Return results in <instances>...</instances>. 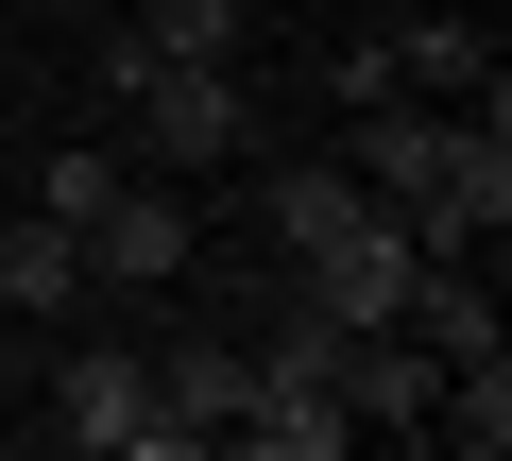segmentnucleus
I'll use <instances>...</instances> for the list:
<instances>
[{
	"label": "nucleus",
	"mask_w": 512,
	"mask_h": 461,
	"mask_svg": "<svg viewBox=\"0 0 512 461\" xmlns=\"http://www.w3.org/2000/svg\"><path fill=\"white\" fill-rule=\"evenodd\" d=\"M103 86H120V120H137V137H154L171 171H222V154L256 137V103H239V69H137V52H120Z\"/></svg>",
	"instance_id": "obj_1"
},
{
	"label": "nucleus",
	"mask_w": 512,
	"mask_h": 461,
	"mask_svg": "<svg viewBox=\"0 0 512 461\" xmlns=\"http://www.w3.org/2000/svg\"><path fill=\"white\" fill-rule=\"evenodd\" d=\"M69 444H103V461H188L171 410H154V359H120V342L69 359Z\"/></svg>",
	"instance_id": "obj_2"
},
{
	"label": "nucleus",
	"mask_w": 512,
	"mask_h": 461,
	"mask_svg": "<svg viewBox=\"0 0 512 461\" xmlns=\"http://www.w3.org/2000/svg\"><path fill=\"white\" fill-rule=\"evenodd\" d=\"M342 120H359V137H342V171H359L376 205H410V188H444V137H461V120H444L427 86H393V103H342Z\"/></svg>",
	"instance_id": "obj_3"
},
{
	"label": "nucleus",
	"mask_w": 512,
	"mask_h": 461,
	"mask_svg": "<svg viewBox=\"0 0 512 461\" xmlns=\"http://www.w3.org/2000/svg\"><path fill=\"white\" fill-rule=\"evenodd\" d=\"M188 274V205L171 188H103V222H86V291H171Z\"/></svg>",
	"instance_id": "obj_4"
},
{
	"label": "nucleus",
	"mask_w": 512,
	"mask_h": 461,
	"mask_svg": "<svg viewBox=\"0 0 512 461\" xmlns=\"http://www.w3.org/2000/svg\"><path fill=\"white\" fill-rule=\"evenodd\" d=\"M410 274H427V257L393 240V205H376L359 240H325V257H308V308H325V325H393V308H410Z\"/></svg>",
	"instance_id": "obj_5"
},
{
	"label": "nucleus",
	"mask_w": 512,
	"mask_h": 461,
	"mask_svg": "<svg viewBox=\"0 0 512 461\" xmlns=\"http://www.w3.org/2000/svg\"><path fill=\"white\" fill-rule=\"evenodd\" d=\"M239 393H256V359H239V342H171V359H154L171 444H222V427H239Z\"/></svg>",
	"instance_id": "obj_6"
},
{
	"label": "nucleus",
	"mask_w": 512,
	"mask_h": 461,
	"mask_svg": "<svg viewBox=\"0 0 512 461\" xmlns=\"http://www.w3.org/2000/svg\"><path fill=\"white\" fill-rule=\"evenodd\" d=\"M86 291V240L35 205V222H0V325H35V308H69Z\"/></svg>",
	"instance_id": "obj_7"
},
{
	"label": "nucleus",
	"mask_w": 512,
	"mask_h": 461,
	"mask_svg": "<svg viewBox=\"0 0 512 461\" xmlns=\"http://www.w3.org/2000/svg\"><path fill=\"white\" fill-rule=\"evenodd\" d=\"M137 69H239V0H137Z\"/></svg>",
	"instance_id": "obj_8"
},
{
	"label": "nucleus",
	"mask_w": 512,
	"mask_h": 461,
	"mask_svg": "<svg viewBox=\"0 0 512 461\" xmlns=\"http://www.w3.org/2000/svg\"><path fill=\"white\" fill-rule=\"evenodd\" d=\"M359 222H376V188H359V171H325V154H308V171H274V240H291V257L359 240Z\"/></svg>",
	"instance_id": "obj_9"
},
{
	"label": "nucleus",
	"mask_w": 512,
	"mask_h": 461,
	"mask_svg": "<svg viewBox=\"0 0 512 461\" xmlns=\"http://www.w3.org/2000/svg\"><path fill=\"white\" fill-rule=\"evenodd\" d=\"M393 69H410V86H478V103H495V52H478L461 18H427V35H393Z\"/></svg>",
	"instance_id": "obj_10"
},
{
	"label": "nucleus",
	"mask_w": 512,
	"mask_h": 461,
	"mask_svg": "<svg viewBox=\"0 0 512 461\" xmlns=\"http://www.w3.org/2000/svg\"><path fill=\"white\" fill-rule=\"evenodd\" d=\"M103 188H120V154H103V137H69V154H52V188H35V205H52V222H69V240H86V222H103Z\"/></svg>",
	"instance_id": "obj_11"
}]
</instances>
